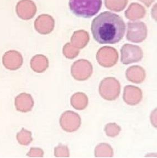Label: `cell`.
<instances>
[{"label":"cell","instance_id":"obj_19","mask_svg":"<svg viewBox=\"0 0 157 158\" xmlns=\"http://www.w3.org/2000/svg\"><path fill=\"white\" fill-rule=\"evenodd\" d=\"M16 139L18 142L22 145L27 146L33 141L31 131L22 128L19 133L17 134Z\"/></svg>","mask_w":157,"mask_h":158},{"label":"cell","instance_id":"obj_16","mask_svg":"<svg viewBox=\"0 0 157 158\" xmlns=\"http://www.w3.org/2000/svg\"><path fill=\"white\" fill-rule=\"evenodd\" d=\"M89 103L87 95L84 93L78 92L74 94L71 98V104L74 108L77 110H84Z\"/></svg>","mask_w":157,"mask_h":158},{"label":"cell","instance_id":"obj_7","mask_svg":"<svg viewBox=\"0 0 157 158\" xmlns=\"http://www.w3.org/2000/svg\"><path fill=\"white\" fill-rule=\"evenodd\" d=\"M128 31L126 37L128 41L139 43L147 37V30L143 22H135L128 23Z\"/></svg>","mask_w":157,"mask_h":158},{"label":"cell","instance_id":"obj_23","mask_svg":"<svg viewBox=\"0 0 157 158\" xmlns=\"http://www.w3.org/2000/svg\"><path fill=\"white\" fill-rule=\"evenodd\" d=\"M27 156L30 158H42L43 157L44 151L39 148H31Z\"/></svg>","mask_w":157,"mask_h":158},{"label":"cell","instance_id":"obj_1","mask_svg":"<svg viewBox=\"0 0 157 158\" xmlns=\"http://www.w3.org/2000/svg\"><path fill=\"white\" fill-rule=\"evenodd\" d=\"M91 30L93 37L98 43L115 44L123 37L126 25L118 15L106 11L93 19Z\"/></svg>","mask_w":157,"mask_h":158},{"label":"cell","instance_id":"obj_6","mask_svg":"<svg viewBox=\"0 0 157 158\" xmlns=\"http://www.w3.org/2000/svg\"><path fill=\"white\" fill-rule=\"evenodd\" d=\"M60 125L64 131L71 133L78 130L81 126L80 115L72 111H66L62 113L60 118Z\"/></svg>","mask_w":157,"mask_h":158},{"label":"cell","instance_id":"obj_20","mask_svg":"<svg viewBox=\"0 0 157 158\" xmlns=\"http://www.w3.org/2000/svg\"><path fill=\"white\" fill-rule=\"evenodd\" d=\"M121 131L120 126L117 125L116 123H110L106 124L105 127L106 134L111 138H114L119 134Z\"/></svg>","mask_w":157,"mask_h":158},{"label":"cell","instance_id":"obj_8","mask_svg":"<svg viewBox=\"0 0 157 158\" xmlns=\"http://www.w3.org/2000/svg\"><path fill=\"white\" fill-rule=\"evenodd\" d=\"M118 53L115 49L110 47H103L97 53V60L101 66L111 67L115 65L118 60Z\"/></svg>","mask_w":157,"mask_h":158},{"label":"cell","instance_id":"obj_2","mask_svg":"<svg viewBox=\"0 0 157 158\" xmlns=\"http://www.w3.org/2000/svg\"><path fill=\"white\" fill-rule=\"evenodd\" d=\"M69 6L77 16L90 18L100 10L102 0H69Z\"/></svg>","mask_w":157,"mask_h":158},{"label":"cell","instance_id":"obj_13","mask_svg":"<svg viewBox=\"0 0 157 158\" xmlns=\"http://www.w3.org/2000/svg\"><path fill=\"white\" fill-rule=\"evenodd\" d=\"M34 100L32 95L26 93H20L15 98V106L18 111L27 113L32 110L34 106Z\"/></svg>","mask_w":157,"mask_h":158},{"label":"cell","instance_id":"obj_17","mask_svg":"<svg viewBox=\"0 0 157 158\" xmlns=\"http://www.w3.org/2000/svg\"><path fill=\"white\" fill-rule=\"evenodd\" d=\"M89 41V36L87 33L84 31H78L74 33L71 38L72 43L79 48H83Z\"/></svg>","mask_w":157,"mask_h":158},{"label":"cell","instance_id":"obj_14","mask_svg":"<svg viewBox=\"0 0 157 158\" xmlns=\"http://www.w3.org/2000/svg\"><path fill=\"white\" fill-rule=\"evenodd\" d=\"M126 77L129 81L136 84H140L144 81L146 73L142 67L134 65L129 67L126 70Z\"/></svg>","mask_w":157,"mask_h":158},{"label":"cell","instance_id":"obj_22","mask_svg":"<svg viewBox=\"0 0 157 158\" xmlns=\"http://www.w3.org/2000/svg\"><path fill=\"white\" fill-rule=\"evenodd\" d=\"M54 156L57 158H68L70 156L67 146L60 144L54 149Z\"/></svg>","mask_w":157,"mask_h":158},{"label":"cell","instance_id":"obj_18","mask_svg":"<svg viewBox=\"0 0 157 158\" xmlns=\"http://www.w3.org/2000/svg\"><path fill=\"white\" fill-rule=\"evenodd\" d=\"M113 156V149L108 144L100 143L95 148V156L96 158H111Z\"/></svg>","mask_w":157,"mask_h":158},{"label":"cell","instance_id":"obj_15","mask_svg":"<svg viewBox=\"0 0 157 158\" xmlns=\"http://www.w3.org/2000/svg\"><path fill=\"white\" fill-rule=\"evenodd\" d=\"M30 64L33 71L37 73H42L48 68L49 61L44 55H35L32 58Z\"/></svg>","mask_w":157,"mask_h":158},{"label":"cell","instance_id":"obj_5","mask_svg":"<svg viewBox=\"0 0 157 158\" xmlns=\"http://www.w3.org/2000/svg\"><path fill=\"white\" fill-rule=\"evenodd\" d=\"M121 62L127 65L132 63L139 62L143 58V51L140 47L125 44L121 49Z\"/></svg>","mask_w":157,"mask_h":158},{"label":"cell","instance_id":"obj_21","mask_svg":"<svg viewBox=\"0 0 157 158\" xmlns=\"http://www.w3.org/2000/svg\"><path fill=\"white\" fill-rule=\"evenodd\" d=\"M63 53L69 59H73L78 55L79 51L74 48L70 43H68L63 47Z\"/></svg>","mask_w":157,"mask_h":158},{"label":"cell","instance_id":"obj_4","mask_svg":"<svg viewBox=\"0 0 157 158\" xmlns=\"http://www.w3.org/2000/svg\"><path fill=\"white\" fill-rule=\"evenodd\" d=\"M93 67L88 60H80L73 63L71 68V73L74 79L78 81H85L92 75Z\"/></svg>","mask_w":157,"mask_h":158},{"label":"cell","instance_id":"obj_12","mask_svg":"<svg viewBox=\"0 0 157 158\" xmlns=\"http://www.w3.org/2000/svg\"><path fill=\"white\" fill-rule=\"evenodd\" d=\"M34 26L38 32L43 35L48 34L54 29V19L48 15H42L35 20Z\"/></svg>","mask_w":157,"mask_h":158},{"label":"cell","instance_id":"obj_11","mask_svg":"<svg viewBox=\"0 0 157 158\" xmlns=\"http://www.w3.org/2000/svg\"><path fill=\"white\" fill-rule=\"evenodd\" d=\"M123 99L126 103L135 106L141 102L142 99V92L139 88L134 85H127L124 88Z\"/></svg>","mask_w":157,"mask_h":158},{"label":"cell","instance_id":"obj_10","mask_svg":"<svg viewBox=\"0 0 157 158\" xmlns=\"http://www.w3.org/2000/svg\"><path fill=\"white\" fill-rule=\"evenodd\" d=\"M37 8L35 3L31 0H21L16 6V12L20 19L28 20L35 15Z\"/></svg>","mask_w":157,"mask_h":158},{"label":"cell","instance_id":"obj_9","mask_svg":"<svg viewBox=\"0 0 157 158\" xmlns=\"http://www.w3.org/2000/svg\"><path fill=\"white\" fill-rule=\"evenodd\" d=\"M2 63L6 68L10 71H16L21 68L23 58L19 52L11 50L6 52L2 57Z\"/></svg>","mask_w":157,"mask_h":158},{"label":"cell","instance_id":"obj_3","mask_svg":"<svg viewBox=\"0 0 157 158\" xmlns=\"http://www.w3.org/2000/svg\"><path fill=\"white\" fill-rule=\"evenodd\" d=\"M99 90L102 98L107 101H114L119 95L121 85L115 78L107 77L101 82Z\"/></svg>","mask_w":157,"mask_h":158}]
</instances>
